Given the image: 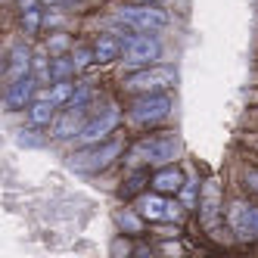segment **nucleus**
Segmentation results:
<instances>
[{
  "instance_id": "nucleus-10",
  "label": "nucleus",
  "mask_w": 258,
  "mask_h": 258,
  "mask_svg": "<svg viewBox=\"0 0 258 258\" xmlns=\"http://www.w3.org/2000/svg\"><path fill=\"white\" fill-rule=\"evenodd\" d=\"M90 118V106H66V112L56 115V121H53V137L56 140H69V137H78L81 127L87 124Z\"/></svg>"
},
{
  "instance_id": "nucleus-11",
  "label": "nucleus",
  "mask_w": 258,
  "mask_h": 258,
  "mask_svg": "<svg viewBox=\"0 0 258 258\" xmlns=\"http://www.w3.org/2000/svg\"><path fill=\"white\" fill-rule=\"evenodd\" d=\"M183 183H187V180H183V171L177 168L174 162L162 165V168H156V174H153V190H159L165 196H177Z\"/></svg>"
},
{
  "instance_id": "nucleus-6",
  "label": "nucleus",
  "mask_w": 258,
  "mask_h": 258,
  "mask_svg": "<svg viewBox=\"0 0 258 258\" xmlns=\"http://www.w3.org/2000/svg\"><path fill=\"white\" fill-rule=\"evenodd\" d=\"M121 53H124V66H153L159 59L162 53V44L153 31H134L127 34V38H121Z\"/></svg>"
},
{
  "instance_id": "nucleus-16",
  "label": "nucleus",
  "mask_w": 258,
  "mask_h": 258,
  "mask_svg": "<svg viewBox=\"0 0 258 258\" xmlns=\"http://www.w3.org/2000/svg\"><path fill=\"white\" fill-rule=\"evenodd\" d=\"M28 118H31L34 127H47V124H53V121H56V103L47 100V97H38V100L28 106Z\"/></svg>"
},
{
  "instance_id": "nucleus-17",
  "label": "nucleus",
  "mask_w": 258,
  "mask_h": 258,
  "mask_svg": "<svg viewBox=\"0 0 258 258\" xmlns=\"http://www.w3.org/2000/svg\"><path fill=\"white\" fill-rule=\"evenodd\" d=\"M75 90H78V84H75V81H72V78H62V81L53 84V90H47V94H41V97L53 100L56 106H69V103H72V97H75Z\"/></svg>"
},
{
  "instance_id": "nucleus-25",
  "label": "nucleus",
  "mask_w": 258,
  "mask_h": 258,
  "mask_svg": "<svg viewBox=\"0 0 258 258\" xmlns=\"http://www.w3.org/2000/svg\"><path fill=\"white\" fill-rule=\"evenodd\" d=\"M75 62H78V69H84V66L90 62V53H87L84 47H78V50H75Z\"/></svg>"
},
{
  "instance_id": "nucleus-20",
  "label": "nucleus",
  "mask_w": 258,
  "mask_h": 258,
  "mask_svg": "<svg viewBox=\"0 0 258 258\" xmlns=\"http://www.w3.org/2000/svg\"><path fill=\"white\" fill-rule=\"evenodd\" d=\"M78 72V62L75 59H69V56H56L50 62V78H56V81H62V78H69V75H75Z\"/></svg>"
},
{
  "instance_id": "nucleus-14",
  "label": "nucleus",
  "mask_w": 258,
  "mask_h": 258,
  "mask_svg": "<svg viewBox=\"0 0 258 258\" xmlns=\"http://www.w3.org/2000/svg\"><path fill=\"white\" fill-rule=\"evenodd\" d=\"M199 215L206 221V227H215V218L221 212V190H218V180H209L206 190H202V199H199Z\"/></svg>"
},
{
  "instance_id": "nucleus-23",
  "label": "nucleus",
  "mask_w": 258,
  "mask_h": 258,
  "mask_svg": "<svg viewBox=\"0 0 258 258\" xmlns=\"http://www.w3.org/2000/svg\"><path fill=\"white\" fill-rule=\"evenodd\" d=\"M246 187L252 193H258V168H246Z\"/></svg>"
},
{
  "instance_id": "nucleus-1",
  "label": "nucleus",
  "mask_w": 258,
  "mask_h": 258,
  "mask_svg": "<svg viewBox=\"0 0 258 258\" xmlns=\"http://www.w3.org/2000/svg\"><path fill=\"white\" fill-rule=\"evenodd\" d=\"M177 156V137L174 134H153L137 140L131 150H127V165L131 168H162V165H171Z\"/></svg>"
},
{
  "instance_id": "nucleus-18",
  "label": "nucleus",
  "mask_w": 258,
  "mask_h": 258,
  "mask_svg": "<svg viewBox=\"0 0 258 258\" xmlns=\"http://www.w3.org/2000/svg\"><path fill=\"white\" fill-rule=\"evenodd\" d=\"M146 183H153V177H150V171L146 168H134V174L124 180V187H121V199H134Z\"/></svg>"
},
{
  "instance_id": "nucleus-15",
  "label": "nucleus",
  "mask_w": 258,
  "mask_h": 258,
  "mask_svg": "<svg viewBox=\"0 0 258 258\" xmlns=\"http://www.w3.org/2000/svg\"><path fill=\"white\" fill-rule=\"evenodd\" d=\"M121 56V41H115L112 34H100V38L94 41V62L106 66V62H115Z\"/></svg>"
},
{
  "instance_id": "nucleus-9",
  "label": "nucleus",
  "mask_w": 258,
  "mask_h": 258,
  "mask_svg": "<svg viewBox=\"0 0 258 258\" xmlns=\"http://www.w3.org/2000/svg\"><path fill=\"white\" fill-rule=\"evenodd\" d=\"M137 212L143 215V221L162 224V221H174V218L180 215V206H177V202H168V199H165V193L153 190V193H143V196H140Z\"/></svg>"
},
{
  "instance_id": "nucleus-19",
  "label": "nucleus",
  "mask_w": 258,
  "mask_h": 258,
  "mask_svg": "<svg viewBox=\"0 0 258 258\" xmlns=\"http://www.w3.org/2000/svg\"><path fill=\"white\" fill-rule=\"evenodd\" d=\"M115 221H118V227L121 230H127V233H131V236H140V230H143V215L137 212H131V209H124V212H118L115 215Z\"/></svg>"
},
{
  "instance_id": "nucleus-2",
  "label": "nucleus",
  "mask_w": 258,
  "mask_h": 258,
  "mask_svg": "<svg viewBox=\"0 0 258 258\" xmlns=\"http://www.w3.org/2000/svg\"><path fill=\"white\" fill-rule=\"evenodd\" d=\"M121 153H124L121 140H100V143H87L81 150H75L69 156V165L81 174H97V171H106Z\"/></svg>"
},
{
  "instance_id": "nucleus-12",
  "label": "nucleus",
  "mask_w": 258,
  "mask_h": 258,
  "mask_svg": "<svg viewBox=\"0 0 258 258\" xmlns=\"http://www.w3.org/2000/svg\"><path fill=\"white\" fill-rule=\"evenodd\" d=\"M31 100H34V78L31 75L13 81L7 87V106H10V112H19V109L31 106Z\"/></svg>"
},
{
  "instance_id": "nucleus-13",
  "label": "nucleus",
  "mask_w": 258,
  "mask_h": 258,
  "mask_svg": "<svg viewBox=\"0 0 258 258\" xmlns=\"http://www.w3.org/2000/svg\"><path fill=\"white\" fill-rule=\"evenodd\" d=\"M31 72V50L25 47V44H16L13 50H10V62H7V84H13V81H19V78H25Z\"/></svg>"
},
{
  "instance_id": "nucleus-4",
  "label": "nucleus",
  "mask_w": 258,
  "mask_h": 258,
  "mask_svg": "<svg viewBox=\"0 0 258 258\" xmlns=\"http://www.w3.org/2000/svg\"><path fill=\"white\" fill-rule=\"evenodd\" d=\"M171 106L174 103L165 90H159V94H137V100L127 106V118L137 127H153L171 115Z\"/></svg>"
},
{
  "instance_id": "nucleus-3",
  "label": "nucleus",
  "mask_w": 258,
  "mask_h": 258,
  "mask_svg": "<svg viewBox=\"0 0 258 258\" xmlns=\"http://www.w3.org/2000/svg\"><path fill=\"white\" fill-rule=\"evenodd\" d=\"M112 19H118L121 25H127L131 31H162V28L171 25V16L165 13L159 4H137V0L115 7Z\"/></svg>"
},
{
  "instance_id": "nucleus-7",
  "label": "nucleus",
  "mask_w": 258,
  "mask_h": 258,
  "mask_svg": "<svg viewBox=\"0 0 258 258\" xmlns=\"http://www.w3.org/2000/svg\"><path fill=\"white\" fill-rule=\"evenodd\" d=\"M227 227L243 243L258 239V206L255 202H246V199H233L227 206Z\"/></svg>"
},
{
  "instance_id": "nucleus-26",
  "label": "nucleus",
  "mask_w": 258,
  "mask_h": 258,
  "mask_svg": "<svg viewBox=\"0 0 258 258\" xmlns=\"http://www.w3.org/2000/svg\"><path fill=\"white\" fill-rule=\"evenodd\" d=\"M137 4H162V0H137Z\"/></svg>"
},
{
  "instance_id": "nucleus-24",
  "label": "nucleus",
  "mask_w": 258,
  "mask_h": 258,
  "mask_svg": "<svg viewBox=\"0 0 258 258\" xmlns=\"http://www.w3.org/2000/svg\"><path fill=\"white\" fill-rule=\"evenodd\" d=\"M19 13H28V10H41V0H16Z\"/></svg>"
},
{
  "instance_id": "nucleus-22",
  "label": "nucleus",
  "mask_w": 258,
  "mask_h": 258,
  "mask_svg": "<svg viewBox=\"0 0 258 258\" xmlns=\"http://www.w3.org/2000/svg\"><path fill=\"white\" fill-rule=\"evenodd\" d=\"M196 187H199L196 180H187V183H183V187H180V199H183V209H193V206H196Z\"/></svg>"
},
{
  "instance_id": "nucleus-21",
  "label": "nucleus",
  "mask_w": 258,
  "mask_h": 258,
  "mask_svg": "<svg viewBox=\"0 0 258 258\" xmlns=\"http://www.w3.org/2000/svg\"><path fill=\"white\" fill-rule=\"evenodd\" d=\"M22 28H25V34H38V28H41V10L22 13Z\"/></svg>"
},
{
  "instance_id": "nucleus-8",
  "label": "nucleus",
  "mask_w": 258,
  "mask_h": 258,
  "mask_svg": "<svg viewBox=\"0 0 258 258\" xmlns=\"http://www.w3.org/2000/svg\"><path fill=\"white\" fill-rule=\"evenodd\" d=\"M118 121H121V109L115 106V103H109L106 109H100L97 115H90L87 118V124L81 127V134H78V140L87 146V143H100V140H109V134L118 127Z\"/></svg>"
},
{
  "instance_id": "nucleus-5",
  "label": "nucleus",
  "mask_w": 258,
  "mask_h": 258,
  "mask_svg": "<svg viewBox=\"0 0 258 258\" xmlns=\"http://www.w3.org/2000/svg\"><path fill=\"white\" fill-rule=\"evenodd\" d=\"M177 81V72L171 66H143L137 72L124 78V90L131 94H159V90H168L171 84Z\"/></svg>"
}]
</instances>
